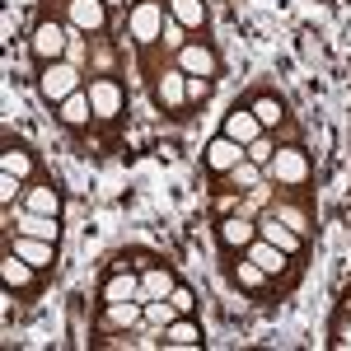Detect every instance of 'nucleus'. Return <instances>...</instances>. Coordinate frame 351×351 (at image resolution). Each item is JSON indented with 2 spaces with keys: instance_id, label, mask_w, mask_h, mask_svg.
<instances>
[{
  "instance_id": "nucleus-2",
  "label": "nucleus",
  "mask_w": 351,
  "mask_h": 351,
  "mask_svg": "<svg viewBox=\"0 0 351 351\" xmlns=\"http://www.w3.org/2000/svg\"><path fill=\"white\" fill-rule=\"evenodd\" d=\"M263 173H267V183H276V188H304L314 178V164H309V155L300 145H276V155L267 160Z\"/></svg>"
},
{
  "instance_id": "nucleus-29",
  "label": "nucleus",
  "mask_w": 351,
  "mask_h": 351,
  "mask_svg": "<svg viewBox=\"0 0 351 351\" xmlns=\"http://www.w3.org/2000/svg\"><path fill=\"white\" fill-rule=\"evenodd\" d=\"M271 216L276 220H286L295 234H309V216L300 211V206H291V202H271Z\"/></svg>"
},
{
  "instance_id": "nucleus-7",
  "label": "nucleus",
  "mask_w": 351,
  "mask_h": 351,
  "mask_svg": "<svg viewBox=\"0 0 351 351\" xmlns=\"http://www.w3.org/2000/svg\"><path fill=\"white\" fill-rule=\"evenodd\" d=\"M202 160H206V169H211V173H220V178H225V173H230L239 160H248V150H243L239 141H230V136L220 132V136H211V141H206Z\"/></svg>"
},
{
  "instance_id": "nucleus-11",
  "label": "nucleus",
  "mask_w": 351,
  "mask_h": 351,
  "mask_svg": "<svg viewBox=\"0 0 351 351\" xmlns=\"http://www.w3.org/2000/svg\"><path fill=\"white\" fill-rule=\"evenodd\" d=\"M220 132L230 136V141H239V145H253V141L267 132V127L258 122V112H253V108H230V112H225V127H220Z\"/></svg>"
},
{
  "instance_id": "nucleus-9",
  "label": "nucleus",
  "mask_w": 351,
  "mask_h": 351,
  "mask_svg": "<svg viewBox=\"0 0 351 351\" xmlns=\"http://www.w3.org/2000/svg\"><path fill=\"white\" fill-rule=\"evenodd\" d=\"M216 234H220V243L230 248V253H243L248 243L258 239V220L253 216H220V225H216Z\"/></svg>"
},
{
  "instance_id": "nucleus-33",
  "label": "nucleus",
  "mask_w": 351,
  "mask_h": 351,
  "mask_svg": "<svg viewBox=\"0 0 351 351\" xmlns=\"http://www.w3.org/2000/svg\"><path fill=\"white\" fill-rule=\"evenodd\" d=\"M19 192H24V178H14V173H0V202H5V206H10Z\"/></svg>"
},
{
  "instance_id": "nucleus-12",
  "label": "nucleus",
  "mask_w": 351,
  "mask_h": 351,
  "mask_svg": "<svg viewBox=\"0 0 351 351\" xmlns=\"http://www.w3.org/2000/svg\"><path fill=\"white\" fill-rule=\"evenodd\" d=\"M61 216H43V211H28V206H19L14 211V234H33V239H61V225H56Z\"/></svg>"
},
{
  "instance_id": "nucleus-25",
  "label": "nucleus",
  "mask_w": 351,
  "mask_h": 351,
  "mask_svg": "<svg viewBox=\"0 0 351 351\" xmlns=\"http://www.w3.org/2000/svg\"><path fill=\"white\" fill-rule=\"evenodd\" d=\"M248 108L258 112V122H263L267 132H271V127H281V122H286V104H281L276 94H258V99H253Z\"/></svg>"
},
{
  "instance_id": "nucleus-28",
  "label": "nucleus",
  "mask_w": 351,
  "mask_h": 351,
  "mask_svg": "<svg viewBox=\"0 0 351 351\" xmlns=\"http://www.w3.org/2000/svg\"><path fill=\"white\" fill-rule=\"evenodd\" d=\"M173 319H178V304L173 300H145V324L155 328V332H164Z\"/></svg>"
},
{
  "instance_id": "nucleus-36",
  "label": "nucleus",
  "mask_w": 351,
  "mask_h": 351,
  "mask_svg": "<svg viewBox=\"0 0 351 351\" xmlns=\"http://www.w3.org/2000/svg\"><path fill=\"white\" fill-rule=\"evenodd\" d=\"M337 347H342V351L351 347V324H342V328H337Z\"/></svg>"
},
{
  "instance_id": "nucleus-10",
  "label": "nucleus",
  "mask_w": 351,
  "mask_h": 351,
  "mask_svg": "<svg viewBox=\"0 0 351 351\" xmlns=\"http://www.w3.org/2000/svg\"><path fill=\"white\" fill-rule=\"evenodd\" d=\"M173 56H178L173 66H178L183 75H206V80H211V75H216V71H220V56L211 52L206 43H188L183 52H173Z\"/></svg>"
},
{
  "instance_id": "nucleus-4",
  "label": "nucleus",
  "mask_w": 351,
  "mask_h": 351,
  "mask_svg": "<svg viewBox=\"0 0 351 351\" xmlns=\"http://www.w3.org/2000/svg\"><path fill=\"white\" fill-rule=\"evenodd\" d=\"M84 94H89V108H94V122H112L117 112L127 108V94H122V84L112 80V75H94V80L84 84Z\"/></svg>"
},
{
  "instance_id": "nucleus-32",
  "label": "nucleus",
  "mask_w": 351,
  "mask_h": 351,
  "mask_svg": "<svg viewBox=\"0 0 351 351\" xmlns=\"http://www.w3.org/2000/svg\"><path fill=\"white\" fill-rule=\"evenodd\" d=\"M160 43L169 47V52H183V47H188V28L178 24V19H169V24H164V33H160Z\"/></svg>"
},
{
  "instance_id": "nucleus-21",
  "label": "nucleus",
  "mask_w": 351,
  "mask_h": 351,
  "mask_svg": "<svg viewBox=\"0 0 351 351\" xmlns=\"http://www.w3.org/2000/svg\"><path fill=\"white\" fill-rule=\"evenodd\" d=\"M56 117H61V122H66V127H75V132H80V127H89V122H94V108H89V94H71V99H66V104H56Z\"/></svg>"
},
{
  "instance_id": "nucleus-24",
  "label": "nucleus",
  "mask_w": 351,
  "mask_h": 351,
  "mask_svg": "<svg viewBox=\"0 0 351 351\" xmlns=\"http://www.w3.org/2000/svg\"><path fill=\"white\" fill-rule=\"evenodd\" d=\"M169 19H178L183 28H202L206 24V0H164Z\"/></svg>"
},
{
  "instance_id": "nucleus-35",
  "label": "nucleus",
  "mask_w": 351,
  "mask_h": 351,
  "mask_svg": "<svg viewBox=\"0 0 351 351\" xmlns=\"http://www.w3.org/2000/svg\"><path fill=\"white\" fill-rule=\"evenodd\" d=\"M173 304H178V314H192V304H197V300H192V291H183V286H173Z\"/></svg>"
},
{
  "instance_id": "nucleus-8",
  "label": "nucleus",
  "mask_w": 351,
  "mask_h": 351,
  "mask_svg": "<svg viewBox=\"0 0 351 351\" xmlns=\"http://www.w3.org/2000/svg\"><path fill=\"white\" fill-rule=\"evenodd\" d=\"M141 324H145V304H141V300L104 304V314H99V328H104V332H136Z\"/></svg>"
},
{
  "instance_id": "nucleus-19",
  "label": "nucleus",
  "mask_w": 351,
  "mask_h": 351,
  "mask_svg": "<svg viewBox=\"0 0 351 351\" xmlns=\"http://www.w3.org/2000/svg\"><path fill=\"white\" fill-rule=\"evenodd\" d=\"M173 286H178V281H173L169 267H141V304H145V300H169Z\"/></svg>"
},
{
  "instance_id": "nucleus-15",
  "label": "nucleus",
  "mask_w": 351,
  "mask_h": 351,
  "mask_svg": "<svg viewBox=\"0 0 351 351\" xmlns=\"http://www.w3.org/2000/svg\"><path fill=\"white\" fill-rule=\"evenodd\" d=\"M0 281H5V291H28V286L38 281V267H33V263H24V258L10 248V253L0 258Z\"/></svg>"
},
{
  "instance_id": "nucleus-5",
  "label": "nucleus",
  "mask_w": 351,
  "mask_h": 351,
  "mask_svg": "<svg viewBox=\"0 0 351 351\" xmlns=\"http://www.w3.org/2000/svg\"><path fill=\"white\" fill-rule=\"evenodd\" d=\"M66 43H71V28L56 24V19H43V24L33 28V38H28V47L38 61H61L66 56Z\"/></svg>"
},
{
  "instance_id": "nucleus-27",
  "label": "nucleus",
  "mask_w": 351,
  "mask_h": 351,
  "mask_svg": "<svg viewBox=\"0 0 351 351\" xmlns=\"http://www.w3.org/2000/svg\"><path fill=\"white\" fill-rule=\"evenodd\" d=\"M234 281H239V291H263L271 276H267L263 267H258L253 258H243V253H239V263H234Z\"/></svg>"
},
{
  "instance_id": "nucleus-1",
  "label": "nucleus",
  "mask_w": 351,
  "mask_h": 351,
  "mask_svg": "<svg viewBox=\"0 0 351 351\" xmlns=\"http://www.w3.org/2000/svg\"><path fill=\"white\" fill-rule=\"evenodd\" d=\"M80 75H84V71H80V66H71L66 56H61V61H43V71H38V94L56 108V104H66L71 94H80V89H84Z\"/></svg>"
},
{
  "instance_id": "nucleus-23",
  "label": "nucleus",
  "mask_w": 351,
  "mask_h": 351,
  "mask_svg": "<svg viewBox=\"0 0 351 351\" xmlns=\"http://www.w3.org/2000/svg\"><path fill=\"white\" fill-rule=\"evenodd\" d=\"M225 183L234 192H253V188H263L267 183V173H263V164H253V160H239L230 173H225Z\"/></svg>"
},
{
  "instance_id": "nucleus-31",
  "label": "nucleus",
  "mask_w": 351,
  "mask_h": 351,
  "mask_svg": "<svg viewBox=\"0 0 351 351\" xmlns=\"http://www.w3.org/2000/svg\"><path fill=\"white\" fill-rule=\"evenodd\" d=\"M243 150H248V160H253V164H263V169H267V160L276 155V141H271V132H263L253 145H243Z\"/></svg>"
},
{
  "instance_id": "nucleus-26",
  "label": "nucleus",
  "mask_w": 351,
  "mask_h": 351,
  "mask_svg": "<svg viewBox=\"0 0 351 351\" xmlns=\"http://www.w3.org/2000/svg\"><path fill=\"white\" fill-rule=\"evenodd\" d=\"M0 173H14V178H33V155H28L24 145H10L5 155H0Z\"/></svg>"
},
{
  "instance_id": "nucleus-34",
  "label": "nucleus",
  "mask_w": 351,
  "mask_h": 351,
  "mask_svg": "<svg viewBox=\"0 0 351 351\" xmlns=\"http://www.w3.org/2000/svg\"><path fill=\"white\" fill-rule=\"evenodd\" d=\"M206 94H211V80H206V75H188V104L206 99Z\"/></svg>"
},
{
  "instance_id": "nucleus-13",
  "label": "nucleus",
  "mask_w": 351,
  "mask_h": 351,
  "mask_svg": "<svg viewBox=\"0 0 351 351\" xmlns=\"http://www.w3.org/2000/svg\"><path fill=\"white\" fill-rule=\"evenodd\" d=\"M258 239L276 243V248H286V253H300V248H304V234H295L286 220H276L271 211H267V216H258Z\"/></svg>"
},
{
  "instance_id": "nucleus-17",
  "label": "nucleus",
  "mask_w": 351,
  "mask_h": 351,
  "mask_svg": "<svg viewBox=\"0 0 351 351\" xmlns=\"http://www.w3.org/2000/svg\"><path fill=\"white\" fill-rule=\"evenodd\" d=\"M24 263H33L38 271H47L52 267V258H56V243L52 239H33V234H14V243H10Z\"/></svg>"
},
{
  "instance_id": "nucleus-14",
  "label": "nucleus",
  "mask_w": 351,
  "mask_h": 351,
  "mask_svg": "<svg viewBox=\"0 0 351 351\" xmlns=\"http://www.w3.org/2000/svg\"><path fill=\"white\" fill-rule=\"evenodd\" d=\"M122 300H141V271L136 267L108 271V281H104V304H122Z\"/></svg>"
},
{
  "instance_id": "nucleus-18",
  "label": "nucleus",
  "mask_w": 351,
  "mask_h": 351,
  "mask_svg": "<svg viewBox=\"0 0 351 351\" xmlns=\"http://www.w3.org/2000/svg\"><path fill=\"white\" fill-rule=\"evenodd\" d=\"M243 258H253V263L267 271V276H281V271H286V258H291V253H286V248H276V243H267V239H253L248 248H243Z\"/></svg>"
},
{
  "instance_id": "nucleus-20",
  "label": "nucleus",
  "mask_w": 351,
  "mask_h": 351,
  "mask_svg": "<svg viewBox=\"0 0 351 351\" xmlns=\"http://www.w3.org/2000/svg\"><path fill=\"white\" fill-rule=\"evenodd\" d=\"M164 347H202V324H192V314H178L164 328Z\"/></svg>"
},
{
  "instance_id": "nucleus-16",
  "label": "nucleus",
  "mask_w": 351,
  "mask_h": 351,
  "mask_svg": "<svg viewBox=\"0 0 351 351\" xmlns=\"http://www.w3.org/2000/svg\"><path fill=\"white\" fill-rule=\"evenodd\" d=\"M71 28H80V33H104V28H108L104 0H71Z\"/></svg>"
},
{
  "instance_id": "nucleus-6",
  "label": "nucleus",
  "mask_w": 351,
  "mask_h": 351,
  "mask_svg": "<svg viewBox=\"0 0 351 351\" xmlns=\"http://www.w3.org/2000/svg\"><path fill=\"white\" fill-rule=\"evenodd\" d=\"M155 104H160L164 112H183L188 108V75H183L178 66L160 71V80H155Z\"/></svg>"
},
{
  "instance_id": "nucleus-30",
  "label": "nucleus",
  "mask_w": 351,
  "mask_h": 351,
  "mask_svg": "<svg viewBox=\"0 0 351 351\" xmlns=\"http://www.w3.org/2000/svg\"><path fill=\"white\" fill-rule=\"evenodd\" d=\"M66 28H71V24H66ZM66 61H71V66H80V71L89 66V38H84L80 28H71V43H66Z\"/></svg>"
},
{
  "instance_id": "nucleus-22",
  "label": "nucleus",
  "mask_w": 351,
  "mask_h": 351,
  "mask_svg": "<svg viewBox=\"0 0 351 351\" xmlns=\"http://www.w3.org/2000/svg\"><path fill=\"white\" fill-rule=\"evenodd\" d=\"M24 206L43 211V216H61V192L52 183H33V188H24Z\"/></svg>"
},
{
  "instance_id": "nucleus-3",
  "label": "nucleus",
  "mask_w": 351,
  "mask_h": 351,
  "mask_svg": "<svg viewBox=\"0 0 351 351\" xmlns=\"http://www.w3.org/2000/svg\"><path fill=\"white\" fill-rule=\"evenodd\" d=\"M164 24H169V10H164L160 0H136L132 14H127V33H132L136 47H155Z\"/></svg>"
}]
</instances>
